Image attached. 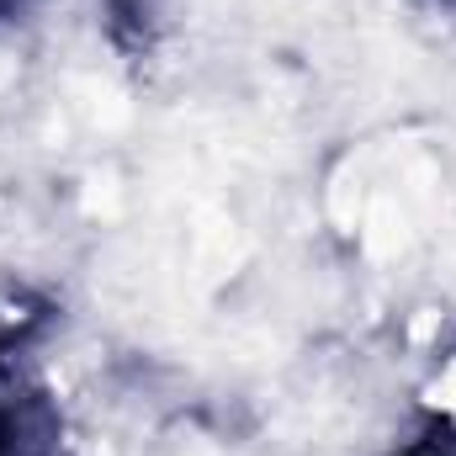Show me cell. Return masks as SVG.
Here are the masks:
<instances>
[{
    "instance_id": "obj_1",
    "label": "cell",
    "mask_w": 456,
    "mask_h": 456,
    "mask_svg": "<svg viewBox=\"0 0 456 456\" xmlns=\"http://www.w3.org/2000/svg\"><path fill=\"white\" fill-rule=\"evenodd\" d=\"M165 0H102V21L117 53H149Z\"/></svg>"
},
{
    "instance_id": "obj_2",
    "label": "cell",
    "mask_w": 456,
    "mask_h": 456,
    "mask_svg": "<svg viewBox=\"0 0 456 456\" xmlns=\"http://www.w3.org/2000/svg\"><path fill=\"white\" fill-rule=\"evenodd\" d=\"M0 456H27V425L11 403H0Z\"/></svg>"
},
{
    "instance_id": "obj_3",
    "label": "cell",
    "mask_w": 456,
    "mask_h": 456,
    "mask_svg": "<svg viewBox=\"0 0 456 456\" xmlns=\"http://www.w3.org/2000/svg\"><path fill=\"white\" fill-rule=\"evenodd\" d=\"M11 5H21V0H0V16H5V11H11Z\"/></svg>"
},
{
    "instance_id": "obj_4",
    "label": "cell",
    "mask_w": 456,
    "mask_h": 456,
    "mask_svg": "<svg viewBox=\"0 0 456 456\" xmlns=\"http://www.w3.org/2000/svg\"><path fill=\"white\" fill-rule=\"evenodd\" d=\"M446 5H452V0H446Z\"/></svg>"
}]
</instances>
